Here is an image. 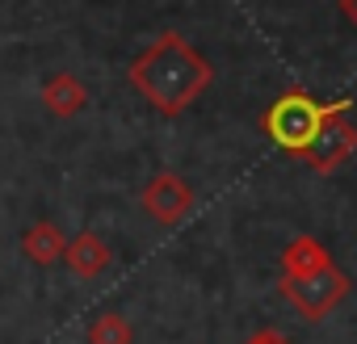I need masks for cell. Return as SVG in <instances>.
<instances>
[{"label": "cell", "instance_id": "1", "mask_svg": "<svg viewBox=\"0 0 357 344\" xmlns=\"http://www.w3.org/2000/svg\"><path fill=\"white\" fill-rule=\"evenodd\" d=\"M215 80V63L176 30H164L126 68V84L164 118H181Z\"/></svg>", "mask_w": 357, "mask_h": 344}, {"label": "cell", "instance_id": "2", "mask_svg": "<svg viewBox=\"0 0 357 344\" xmlns=\"http://www.w3.org/2000/svg\"><path fill=\"white\" fill-rule=\"evenodd\" d=\"M349 109H353L349 97H340V101H315L307 88H286V93L265 109L261 126H265V134H269L282 151L303 155V147L315 139V130H319L328 118H340V114H349Z\"/></svg>", "mask_w": 357, "mask_h": 344}, {"label": "cell", "instance_id": "3", "mask_svg": "<svg viewBox=\"0 0 357 344\" xmlns=\"http://www.w3.org/2000/svg\"><path fill=\"white\" fill-rule=\"evenodd\" d=\"M278 290H282V298H290V306H294L307 323H319L324 315H332V311L349 298L353 281H349V273H344L340 265L328 260V265H319V269H311V273H303V277H282Z\"/></svg>", "mask_w": 357, "mask_h": 344}, {"label": "cell", "instance_id": "4", "mask_svg": "<svg viewBox=\"0 0 357 344\" xmlns=\"http://www.w3.org/2000/svg\"><path fill=\"white\" fill-rule=\"evenodd\" d=\"M353 151H357V126L349 122V114H340V118H328V122L315 130V139L303 147L298 159H303L311 172L328 177V172H336L340 164H349Z\"/></svg>", "mask_w": 357, "mask_h": 344}, {"label": "cell", "instance_id": "5", "mask_svg": "<svg viewBox=\"0 0 357 344\" xmlns=\"http://www.w3.org/2000/svg\"><path fill=\"white\" fill-rule=\"evenodd\" d=\"M139 202H143V210L160 223V227H176L190 210H194V189L176 177V172H155V177L143 185V194H139Z\"/></svg>", "mask_w": 357, "mask_h": 344}, {"label": "cell", "instance_id": "6", "mask_svg": "<svg viewBox=\"0 0 357 344\" xmlns=\"http://www.w3.org/2000/svg\"><path fill=\"white\" fill-rule=\"evenodd\" d=\"M63 260H68V269H72L80 281H93V277H101V273L109 269L114 252H109V244H105L97 231H80V235L63 248Z\"/></svg>", "mask_w": 357, "mask_h": 344}, {"label": "cell", "instance_id": "7", "mask_svg": "<svg viewBox=\"0 0 357 344\" xmlns=\"http://www.w3.org/2000/svg\"><path fill=\"white\" fill-rule=\"evenodd\" d=\"M43 105H47L55 118H76V114H84V105H89V88H84L80 76L55 72V76H47V84H43Z\"/></svg>", "mask_w": 357, "mask_h": 344}, {"label": "cell", "instance_id": "8", "mask_svg": "<svg viewBox=\"0 0 357 344\" xmlns=\"http://www.w3.org/2000/svg\"><path fill=\"white\" fill-rule=\"evenodd\" d=\"M63 248H68L63 231H59L55 223H47V219L30 223V227L22 231V256H26L30 265H55V260H63Z\"/></svg>", "mask_w": 357, "mask_h": 344}, {"label": "cell", "instance_id": "9", "mask_svg": "<svg viewBox=\"0 0 357 344\" xmlns=\"http://www.w3.org/2000/svg\"><path fill=\"white\" fill-rule=\"evenodd\" d=\"M332 256H328V248L315 240V235H294L286 248H282V277H303V273H311V269H319V265H328Z\"/></svg>", "mask_w": 357, "mask_h": 344}, {"label": "cell", "instance_id": "10", "mask_svg": "<svg viewBox=\"0 0 357 344\" xmlns=\"http://www.w3.org/2000/svg\"><path fill=\"white\" fill-rule=\"evenodd\" d=\"M130 340H135V327L118 311H105L89 323V344H130Z\"/></svg>", "mask_w": 357, "mask_h": 344}, {"label": "cell", "instance_id": "11", "mask_svg": "<svg viewBox=\"0 0 357 344\" xmlns=\"http://www.w3.org/2000/svg\"><path fill=\"white\" fill-rule=\"evenodd\" d=\"M244 344H290V340H286L282 331H273V327H261V331H252Z\"/></svg>", "mask_w": 357, "mask_h": 344}, {"label": "cell", "instance_id": "12", "mask_svg": "<svg viewBox=\"0 0 357 344\" xmlns=\"http://www.w3.org/2000/svg\"><path fill=\"white\" fill-rule=\"evenodd\" d=\"M336 9H340V17H344V22H353V26H357V0H336Z\"/></svg>", "mask_w": 357, "mask_h": 344}]
</instances>
